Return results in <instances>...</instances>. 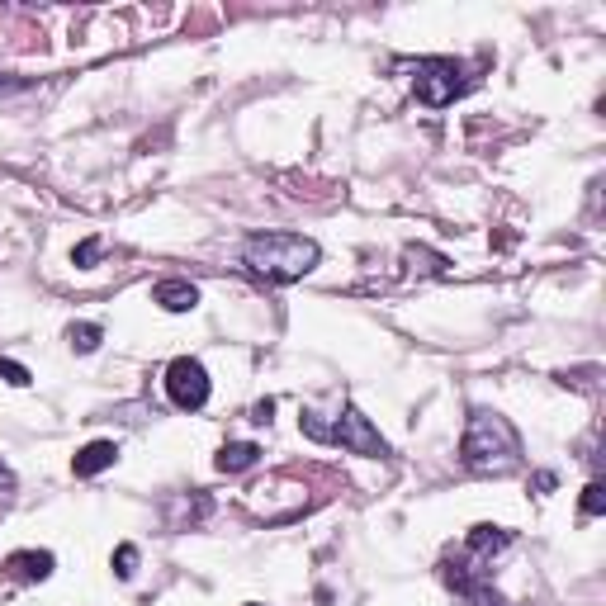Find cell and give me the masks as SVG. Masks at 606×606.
I'll return each instance as SVG.
<instances>
[{
    "label": "cell",
    "instance_id": "obj_1",
    "mask_svg": "<svg viewBox=\"0 0 606 606\" xmlns=\"http://www.w3.org/2000/svg\"><path fill=\"white\" fill-rule=\"evenodd\" d=\"M247 266L270 275V280H299L318 266V247L308 237H294V232H266V237L247 242Z\"/></svg>",
    "mask_w": 606,
    "mask_h": 606
},
{
    "label": "cell",
    "instance_id": "obj_2",
    "mask_svg": "<svg viewBox=\"0 0 606 606\" xmlns=\"http://www.w3.org/2000/svg\"><path fill=\"white\" fill-rule=\"evenodd\" d=\"M521 455L517 446V431L507 427L502 417L493 412H474V422H469V436H464V464L469 469H512Z\"/></svg>",
    "mask_w": 606,
    "mask_h": 606
},
{
    "label": "cell",
    "instance_id": "obj_3",
    "mask_svg": "<svg viewBox=\"0 0 606 606\" xmlns=\"http://www.w3.org/2000/svg\"><path fill=\"white\" fill-rule=\"evenodd\" d=\"M303 431L308 436H318V441H337V446L356 450V455H384V436L370 427V417H360V412H346L337 427H327L318 422L313 412H303Z\"/></svg>",
    "mask_w": 606,
    "mask_h": 606
},
{
    "label": "cell",
    "instance_id": "obj_4",
    "mask_svg": "<svg viewBox=\"0 0 606 606\" xmlns=\"http://www.w3.org/2000/svg\"><path fill=\"white\" fill-rule=\"evenodd\" d=\"M166 393H171V403L185 412H195L209 403V375H204V365L190 356L171 360V370H166Z\"/></svg>",
    "mask_w": 606,
    "mask_h": 606
},
{
    "label": "cell",
    "instance_id": "obj_5",
    "mask_svg": "<svg viewBox=\"0 0 606 606\" xmlns=\"http://www.w3.org/2000/svg\"><path fill=\"white\" fill-rule=\"evenodd\" d=\"M455 62H422L417 67V95L427 100V105H446V100H455V90H460V81H455Z\"/></svg>",
    "mask_w": 606,
    "mask_h": 606
},
{
    "label": "cell",
    "instance_id": "obj_6",
    "mask_svg": "<svg viewBox=\"0 0 606 606\" xmlns=\"http://www.w3.org/2000/svg\"><path fill=\"white\" fill-rule=\"evenodd\" d=\"M5 573L19 578V583H38V578H48V573H53V554H48V550L10 554V559H5Z\"/></svg>",
    "mask_w": 606,
    "mask_h": 606
},
{
    "label": "cell",
    "instance_id": "obj_7",
    "mask_svg": "<svg viewBox=\"0 0 606 606\" xmlns=\"http://www.w3.org/2000/svg\"><path fill=\"white\" fill-rule=\"evenodd\" d=\"M114 460H119V446H114V441H95V446H86L81 455H76L72 469L86 479V474H100V469H109Z\"/></svg>",
    "mask_w": 606,
    "mask_h": 606
},
{
    "label": "cell",
    "instance_id": "obj_8",
    "mask_svg": "<svg viewBox=\"0 0 606 606\" xmlns=\"http://www.w3.org/2000/svg\"><path fill=\"white\" fill-rule=\"evenodd\" d=\"M256 455H261V450L251 446V441H232V446L218 450V469H223V474H242V469L256 464Z\"/></svg>",
    "mask_w": 606,
    "mask_h": 606
},
{
    "label": "cell",
    "instance_id": "obj_9",
    "mask_svg": "<svg viewBox=\"0 0 606 606\" xmlns=\"http://www.w3.org/2000/svg\"><path fill=\"white\" fill-rule=\"evenodd\" d=\"M157 303L166 308V313H185V308H195V303H199V294L190 285H161Z\"/></svg>",
    "mask_w": 606,
    "mask_h": 606
},
{
    "label": "cell",
    "instance_id": "obj_10",
    "mask_svg": "<svg viewBox=\"0 0 606 606\" xmlns=\"http://www.w3.org/2000/svg\"><path fill=\"white\" fill-rule=\"evenodd\" d=\"M72 346L76 351H95V346H100V327H90V322L72 327Z\"/></svg>",
    "mask_w": 606,
    "mask_h": 606
},
{
    "label": "cell",
    "instance_id": "obj_11",
    "mask_svg": "<svg viewBox=\"0 0 606 606\" xmlns=\"http://www.w3.org/2000/svg\"><path fill=\"white\" fill-rule=\"evenodd\" d=\"M602 507H606L602 483H588V488H583V512H588V517H602Z\"/></svg>",
    "mask_w": 606,
    "mask_h": 606
},
{
    "label": "cell",
    "instance_id": "obj_12",
    "mask_svg": "<svg viewBox=\"0 0 606 606\" xmlns=\"http://www.w3.org/2000/svg\"><path fill=\"white\" fill-rule=\"evenodd\" d=\"M133 564H138V550H133V545H119V554H114V569H119V578H133Z\"/></svg>",
    "mask_w": 606,
    "mask_h": 606
},
{
    "label": "cell",
    "instance_id": "obj_13",
    "mask_svg": "<svg viewBox=\"0 0 606 606\" xmlns=\"http://www.w3.org/2000/svg\"><path fill=\"white\" fill-rule=\"evenodd\" d=\"M0 375L10 379V384H29V370H24V365H15V360H0Z\"/></svg>",
    "mask_w": 606,
    "mask_h": 606
},
{
    "label": "cell",
    "instance_id": "obj_14",
    "mask_svg": "<svg viewBox=\"0 0 606 606\" xmlns=\"http://www.w3.org/2000/svg\"><path fill=\"white\" fill-rule=\"evenodd\" d=\"M95 251H100V242H86V247L76 251V261H81V266H86V261H95Z\"/></svg>",
    "mask_w": 606,
    "mask_h": 606
}]
</instances>
